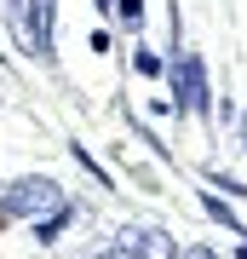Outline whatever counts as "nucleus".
Here are the masks:
<instances>
[{
  "label": "nucleus",
  "mask_w": 247,
  "mask_h": 259,
  "mask_svg": "<svg viewBox=\"0 0 247 259\" xmlns=\"http://www.w3.org/2000/svg\"><path fill=\"white\" fill-rule=\"evenodd\" d=\"M6 18L18 29V47L35 58V64H52V18H58V0H6Z\"/></svg>",
  "instance_id": "f257e3e1"
},
{
  "label": "nucleus",
  "mask_w": 247,
  "mask_h": 259,
  "mask_svg": "<svg viewBox=\"0 0 247 259\" xmlns=\"http://www.w3.org/2000/svg\"><path fill=\"white\" fill-rule=\"evenodd\" d=\"M167 81H173V110L178 115H207L213 110V93H207V64L195 52H173V64H167Z\"/></svg>",
  "instance_id": "f03ea898"
},
{
  "label": "nucleus",
  "mask_w": 247,
  "mask_h": 259,
  "mask_svg": "<svg viewBox=\"0 0 247 259\" xmlns=\"http://www.w3.org/2000/svg\"><path fill=\"white\" fill-rule=\"evenodd\" d=\"M69 196H64V185H58V179H12L6 190H0V207L12 213V219H23V225H35L40 213H52V207H64Z\"/></svg>",
  "instance_id": "7ed1b4c3"
},
{
  "label": "nucleus",
  "mask_w": 247,
  "mask_h": 259,
  "mask_svg": "<svg viewBox=\"0 0 247 259\" xmlns=\"http://www.w3.org/2000/svg\"><path fill=\"white\" fill-rule=\"evenodd\" d=\"M110 253H150V259H173V253H184L167 231H156V225H121L115 231V242H110Z\"/></svg>",
  "instance_id": "20e7f679"
},
{
  "label": "nucleus",
  "mask_w": 247,
  "mask_h": 259,
  "mask_svg": "<svg viewBox=\"0 0 247 259\" xmlns=\"http://www.w3.org/2000/svg\"><path fill=\"white\" fill-rule=\"evenodd\" d=\"M202 207H207V213H213V219H219V225H224V231H230V236H247V225L236 219V207H230V202H224V196H219V190H207V196H202Z\"/></svg>",
  "instance_id": "39448f33"
},
{
  "label": "nucleus",
  "mask_w": 247,
  "mask_h": 259,
  "mask_svg": "<svg viewBox=\"0 0 247 259\" xmlns=\"http://www.w3.org/2000/svg\"><path fill=\"white\" fill-rule=\"evenodd\" d=\"M132 69H138V75H150V81H156V75H167V58H161L156 47H132Z\"/></svg>",
  "instance_id": "423d86ee"
},
{
  "label": "nucleus",
  "mask_w": 247,
  "mask_h": 259,
  "mask_svg": "<svg viewBox=\"0 0 247 259\" xmlns=\"http://www.w3.org/2000/svg\"><path fill=\"white\" fill-rule=\"evenodd\" d=\"M115 18L127 29H138V23H144V0H115Z\"/></svg>",
  "instance_id": "0eeeda50"
},
{
  "label": "nucleus",
  "mask_w": 247,
  "mask_h": 259,
  "mask_svg": "<svg viewBox=\"0 0 247 259\" xmlns=\"http://www.w3.org/2000/svg\"><path fill=\"white\" fill-rule=\"evenodd\" d=\"M69 156H75V161H81V167H86V173H92V179H98V185H110V173H104V167H98V161H92V156H86V150H81V144H69Z\"/></svg>",
  "instance_id": "6e6552de"
},
{
  "label": "nucleus",
  "mask_w": 247,
  "mask_h": 259,
  "mask_svg": "<svg viewBox=\"0 0 247 259\" xmlns=\"http://www.w3.org/2000/svg\"><path fill=\"white\" fill-rule=\"evenodd\" d=\"M213 185H219L224 196H247V185H241V179H230V173H213Z\"/></svg>",
  "instance_id": "1a4fd4ad"
},
{
  "label": "nucleus",
  "mask_w": 247,
  "mask_h": 259,
  "mask_svg": "<svg viewBox=\"0 0 247 259\" xmlns=\"http://www.w3.org/2000/svg\"><path fill=\"white\" fill-rule=\"evenodd\" d=\"M92 6H98V12H115V0H92Z\"/></svg>",
  "instance_id": "9d476101"
},
{
  "label": "nucleus",
  "mask_w": 247,
  "mask_h": 259,
  "mask_svg": "<svg viewBox=\"0 0 247 259\" xmlns=\"http://www.w3.org/2000/svg\"><path fill=\"white\" fill-rule=\"evenodd\" d=\"M236 127H241V144H247V110H241V121H236Z\"/></svg>",
  "instance_id": "9b49d317"
}]
</instances>
